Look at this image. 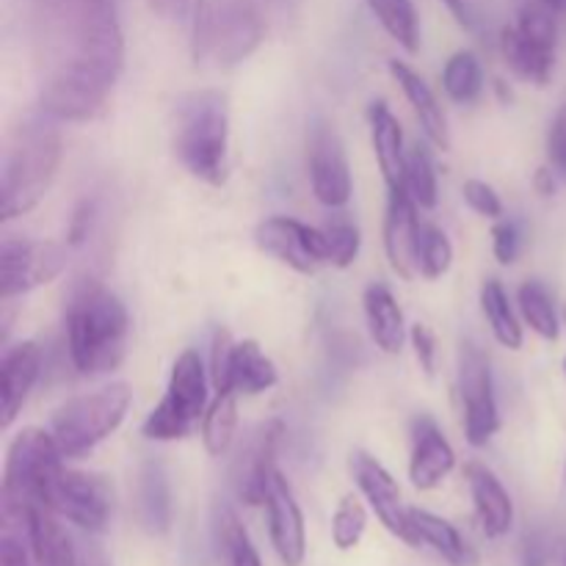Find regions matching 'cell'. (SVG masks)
Returning a JSON list of instances; mask_svg holds the SVG:
<instances>
[{
  "label": "cell",
  "instance_id": "83f0119b",
  "mask_svg": "<svg viewBox=\"0 0 566 566\" xmlns=\"http://www.w3.org/2000/svg\"><path fill=\"white\" fill-rule=\"evenodd\" d=\"M409 525H412L418 547H429V551H434L442 562L451 566H473V551H470L468 542L462 539V534L448 520L437 517V514L426 512V509H409Z\"/></svg>",
  "mask_w": 566,
  "mask_h": 566
},
{
  "label": "cell",
  "instance_id": "4fadbf2b",
  "mask_svg": "<svg viewBox=\"0 0 566 566\" xmlns=\"http://www.w3.org/2000/svg\"><path fill=\"white\" fill-rule=\"evenodd\" d=\"M66 269V247L55 241L31 238H3L0 247V274H3V302L50 285Z\"/></svg>",
  "mask_w": 566,
  "mask_h": 566
},
{
  "label": "cell",
  "instance_id": "ba28073f",
  "mask_svg": "<svg viewBox=\"0 0 566 566\" xmlns=\"http://www.w3.org/2000/svg\"><path fill=\"white\" fill-rule=\"evenodd\" d=\"M558 48V20L556 9L542 0L525 3L520 9L517 25H506L501 31V53L514 75L523 81L547 86L556 70Z\"/></svg>",
  "mask_w": 566,
  "mask_h": 566
},
{
  "label": "cell",
  "instance_id": "1f68e13d",
  "mask_svg": "<svg viewBox=\"0 0 566 566\" xmlns=\"http://www.w3.org/2000/svg\"><path fill=\"white\" fill-rule=\"evenodd\" d=\"M370 11L407 53L420 50V22L412 0H368Z\"/></svg>",
  "mask_w": 566,
  "mask_h": 566
},
{
  "label": "cell",
  "instance_id": "7bdbcfd3",
  "mask_svg": "<svg viewBox=\"0 0 566 566\" xmlns=\"http://www.w3.org/2000/svg\"><path fill=\"white\" fill-rule=\"evenodd\" d=\"M92 221H94V205L92 202L77 205L75 213H72L70 230H66V247H81V243L88 238Z\"/></svg>",
  "mask_w": 566,
  "mask_h": 566
},
{
  "label": "cell",
  "instance_id": "f546056e",
  "mask_svg": "<svg viewBox=\"0 0 566 566\" xmlns=\"http://www.w3.org/2000/svg\"><path fill=\"white\" fill-rule=\"evenodd\" d=\"M238 398L230 390H216L208 412L202 418V442L210 457H224L235 442L238 429Z\"/></svg>",
  "mask_w": 566,
  "mask_h": 566
},
{
  "label": "cell",
  "instance_id": "44dd1931",
  "mask_svg": "<svg viewBox=\"0 0 566 566\" xmlns=\"http://www.w3.org/2000/svg\"><path fill=\"white\" fill-rule=\"evenodd\" d=\"M42 374V348L33 340H22L6 348L3 365H0V415L3 429H9L17 415L25 407L33 385Z\"/></svg>",
  "mask_w": 566,
  "mask_h": 566
},
{
  "label": "cell",
  "instance_id": "ac0fdd59",
  "mask_svg": "<svg viewBox=\"0 0 566 566\" xmlns=\"http://www.w3.org/2000/svg\"><path fill=\"white\" fill-rule=\"evenodd\" d=\"M263 506L269 514L271 545L280 562L285 566H302L307 556V528H304V514L293 495L291 481L280 470L271 475Z\"/></svg>",
  "mask_w": 566,
  "mask_h": 566
},
{
  "label": "cell",
  "instance_id": "c3c4849f",
  "mask_svg": "<svg viewBox=\"0 0 566 566\" xmlns=\"http://www.w3.org/2000/svg\"><path fill=\"white\" fill-rule=\"evenodd\" d=\"M81 566H111V564L99 547H88V551L81 556Z\"/></svg>",
  "mask_w": 566,
  "mask_h": 566
},
{
  "label": "cell",
  "instance_id": "8fae6325",
  "mask_svg": "<svg viewBox=\"0 0 566 566\" xmlns=\"http://www.w3.org/2000/svg\"><path fill=\"white\" fill-rule=\"evenodd\" d=\"M216 390H230L235 396H260L276 387L280 370L263 354L258 340H232L230 332L219 329L213 337V368H210Z\"/></svg>",
  "mask_w": 566,
  "mask_h": 566
},
{
  "label": "cell",
  "instance_id": "9a60e30c",
  "mask_svg": "<svg viewBox=\"0 0 566 566\" xmlns=\"http://www.w3.org/2000/svg\"><path fill=\"white\" fill-rule=\"evenodd\" d=\"M285 437L282 420H265L247 434L232 462V486L247 506H263L271 475L276 473V451Z\"/></svg>",
  "mask_w": 566,
  "mask_h": 566
},
{
  "label": "cell",
  "instance_id": "8992f818",
  "mask_svg": "<svg viewBox=\"0 0 566 566\" xmlns=\"http://www.w3.org/2000/svg\"><path fill=\"white\" fill-rule=\"evenodd\" d=\"M130 403L133 392L125 381H114L103 390L86 392V396L66 401L53 415V426H50L64 459L86 457L99 442L108 440L125 423Z\"/></svg>",
  "mask_w": 566,
  "mask_h": 566
},
{
  "label": "cell",
  "instance_id": "cb8c5ba5",
  "mask_svg": "<svg viewBox=\"0 0 566 566\" xmlns=\"http://www.w3.org/2000/svg\"><path fill=\"white\" fill-rule=\"evenodd\" d=\"M390 75L396 77V83L401 86L403 97L409 99L412 105L415 116H418L420 127H423L426 138H429L434 147L440 149H451V133H448V119H446V111H442L440 99L437 94L431 92L429 83L407 64V61H390Z\"/></svg>",
  "mask_w": 566,
  "mask_h": 566
},
{
  "label": "cell",
  "instance_id": "7402d4cb",
  "mask_svg": "<svg viewBox=\"0 0 566 566\" xmlns=\"http://www.w3.org/2000/svg\"><path fill=\"white\" fill-rule=\"evenodd\" d=\"M14 523H20L25 531L31 558L36 566H81V556L55 512L44 506H31L20 517H14Z\"/></svg>",
  "mask_w": 566,
  "mask_h": 566
},
{
  "label": "cell",
  "instance_id": "816d5d0a",
  "mask_svg": "<svg viewBox=\"0 0 566 566\" xmlns=\"http://www.w3.org/2000/svg\"><path fill=\"white\" fill-rule=\"evenodd\" d=\"M564 376H566V357H564Z\"/></svg>",
  "mask_w": 566,
  "mask_h": 566
},
{
  "label": "cell",
  "instance_id": "d590c367",
  "mask_svg": "<svg viewBox=\"0 0 566 566\" xmlns=\"http://www.w3.org/2000/svg\"><path fill=\"white\" fill-rule=\"evenodd\" d=\"M365 528H368V509L357 495H346L337 503L332 517V542L337 551H354L363 542Z\"/></svg>",
  "mask_w": 566,
  "mask_h": 566
},
{
  "label": "cell",
  "instance_id": "b9f144b4",
  "mask_svg": "<svg viewBox=\"0 0 566 566\" xmlns=\"http://www.w3.org/2000/svg\"><path fill=\"white\" fill-rule=\"evenodd\" d=\"M409 340H412L415 357H418L420 370H423L426 376H434V370H437V337H434V332H431L426 324H415L412 332H409Z\"/></svg>",
  "mask_w": 566,
  "mask_h": 566
},
{
  "label": "cell",
  "instance_id": "5b68a950",
  "mask_svg": "<svg viewBox=\"0 0 566 566\" xmlns=\"http://www.w3.org/2000/svg\"><path fill=\"white\" fill-rule=\"evenodd\" d=\"M64 470V453L55 442L53 431L39 426H25L17 431L6 453L3 473V509L6 520L20 517L25 509H50V495Z\"/></svg>",
  "mask_w": 566,
  "mask_h": 566
},
{
  "label": "cell",
  "instance_id": "2e32d148",
  "mask_svg": "<svg viewBox=\"0 0 566 566\" xmlns=\"http://www.w3.org/2000/svg\"><path fill=\"white\" fill-rule=\"evenodd\" d=\"M348 468H352L354 481H357V490L363 492L365 503L374 509L379 523L385 525L396 539H401L403 545L418 547L412 525H409V509L403 506L401 486L392 479L390 470H387L379 459H374L365 451H354Z\"/></svg>",
  "mask_w": 566,
  "mask_h": 566
},
{
  "label": "cell",
  "instance_id": "f1b7e54d",
  "mask_svg": "<svg viewBox=\"0 0 566 566\" xmlns=\"http://www.w3.org/2000/svg\"><path fill=\"white\" fill-rule=\"evenodd\" d=\"M481 310H484V318L490 324L492 337L501 343L503 348H512L520 352L523 348V324H520L517 313H514L512 302H509L506 287L501 285V280H486L481 287Z\"/></svg>",
  "mask_w": 566,
  "mask_h": 566
},
{
  "label": "cell",
  "instance_id": "bcb514c9",
  "mask_svg": "<svg viewBox=\"0 0 566 566\" xmlns=\"http://www.w3.org/2000/svg\"><path fill=\"white\" fill-rule=\"evenodd\" d=\"M547 564V551L539 539L525 542L523 551V566H545Z\"/></svg>",
  "mask_w": 566,
  "mask_h": 566
},
{
  "label": "cell",
  "instance_id": "836d02e7",
  "mask_svg": "<svg viewBox=\"0 0 566 566\" xmlns=\"http://www.w3.org/2000/svg\"><path fill=\"white\" fill-rule=\"evenodd\" d=\"M403 191L415 199L420 210H431L437 205V169L431 153L423 144H412L407 149V169H403Z\"/></svg>",
  "mask_w": 566,
  "mask_h": 566
},
{
  "label": "cell",
  "instance_id": "8d00e7d4",
  "mask_svg": "<svg viewBox=\"0 0 566 566\" xmlns=\"http://www.w3.org/2000/svg\"><path fill=\"white\" fill-rule=\"evenodd\" d=\"M219 551L224 566H263L247 528L232 512H224L219 520Z\"/></svg>",
  "mask_w": 566,
  "mask_h": 566
},
{
  "label": "cell",
  "instance_id": "9c48e42d",
  "mask_svg": "<svg viewBox=\"0 0 566 566\" xmlns=\"http://www.w3.org/2000/svg\"><path fill=\"white\" fill-rule=\"evenodd\" d=\"M263 42V22L252 6H202L193 20V59H213L219 66L241 64Z\"/></svg>",
  "mask_w": 566,
  "mask_h": 566
},
{
  "label": "cell",
  "instance_id": "603a6c76",
  "mask_svg": "<svg viewBox=\"0 0 566 566\" xmlns=\"http://www.w3.org/2000/svg\"><path fill=\"white\" fill-rule=\"evenodd\" d=\"M464 479H468L470 497H473L475 514H479L486 539L506 536L514 525V503L503 481L481 462H470L464 468Z\"/></svg>",
  "mask_w": 566,
  "mask_h": 566
},
{
  "label": "cell",
  "instance_id": "4316f807",
  "mask_svg": "<svg viewBox=\"0 0 566 566\" xmlns=\"http://www.w3.org/2000/svg\"><path fill=\"white\" fill-rule=\"evenodd\" d=\"M138 523L147 534L164 536L171 528V490L164 464L144 462L138 473Z\"/></svg>",
  "mask_w": 566,
  "mask_h": 566
},
{
  "label": "cell",
  "instance_id": "d6a6232c",
  "mask_svg": "<svg viewBox=\"0 0 566 566\" xmlns=\"http://www.w3.org/2000/svg\"><path fill=\"white\" fill-rule=\"evenodd\" d=\"M442 88L453 103H475L484 88V66H481L479 55L470 50L453 53L442 70Z\"/></svg>",
  "mask_w": 566,
  "mask_h": 566
},
{
  "label": "cell",
  "instance_id": "52a82bcc",
  "mask_svg": "<svg viewBox=\"0 0 566 566\" xmlns=\"http://www.w3.org/2000/svg\"><path fill=\"white\" fill-rule=\"evenodd\" d=\"M208 370L197 352H182L171 365L169 385L158 407L147 415L142 434L155 442L186 440L208 412Z\"/></svg>",
  "mask_w": 566,
  "mask_h": 566
},
{
  "label": "cell",
  "instance_id": "f6af8a7d",
  "mask_svg": "<svg viewBox=\"0 0 566 566\" xmlns=\"http://www.w3.org/2000/svg\"><path fill=\"white\" fill-rule=\"evenodd\" d=\"M149 9L155 11V14H160L164 20H180V17L188 14V9H191V0H147Z\"/></svg>",
  "mask_w": 566,
  "mask_h": 566
},
{
  "label": "cell",
  "instance_id": "484cf974",
  "mask_svg": "<svg viewBox=\"0 0 566 566\" xmlns=\"http://www.w3.org/2000/svg\"><path fill=\"white\" fill-rule=\"evenodd\" d=\"M363 307L370 340L376 343V348H381L385 354H401L403 340H407V324H403V313L390 287L381 285V282L365 287Z\"/></svg>",
  "mask_w": 566,
  "mask_h": 566
},
{
  "label": "cell",
  "instance_id": "74e56055",
  "mask_svg": "<svg viewBox=\"0 0 566 566\" xmlns=\"http://www.w3.org/2000/svg\"><path fill=\"white\" fill-rule=\"evenodd\" d=\"M321 230H324L326 247H329V263L335 269H348V265L357 263L363 235H359V227L354 221L329 219Z\"/></svg>",
  "mask_w": 566,
  "mask_h": 566
},
{
  "label": "cell",
  "instance_id": "3957f363",
  "mask_svg": "<svg viewBox=\"0 0 566 566\" xmlns=\"http://www.w3.org/2000/svg\"><path fill=\"white\" fill-rule=\"evenodd\" d=\"M171 147L186 171L208 186L227 182L230 99L219 88H197L177 99Z\"/></svg>",
  "mask_w": 566,
  "mask_h": 566
},
{
  "label": "cell",
  "instance_id": "30bf717a",
  "mask_svg": "<svg viewBox=\"0 0 566 566\" xmlns=\"http://www.w3.org/2000/svg\"><path fill=\"white\" fill-rule=\"evenodd\" d=\"M459 398H462L464 437L473 448H484L501 429L490 359L473 343H462L459 352Z\"/></svg>",
  "mask_w": 566,
  "mask_h": 566
},
{
  "label": "cell",
  "instance_id": "e575fe53",
  "mask_svg": "<svg viewBox=\"0 0 566 566\" xmlns=\"http://www.w3.org/2000/svg\"><path fill=\"white\" fill-rule=\"evenodd\" d=\"M453 263V243L448 241L446 230H440L431 221L420 224L418 238V269L426 280H440L448 274Z\"/></svg>",
  "mask_w": 566,
  "mask_h": 566
},
{
  "label": "cell",
  "instance_id": "4dcf8cb0",
  "mask_svg": "<svg viewBox=\"0 0 566 566\" xmlns=\"http://www.w3.org/2000/svg\"><path fill=\"white\" fill-rule=\"evenodd\" d=\"M520 315H523L525 324L531 326V332L542 337V340L556 343L562 337V321H558V310L553 304L551 291H547L542 282L528 280L520 285L517 293Z\"/></svg>",
  "mask_w": 566,
  "mask_h": 566
},
{
  "label": "cell",
  "instance_id": "7c38bea8",
  "mask_svg": "<svg viewBox=\"0 0 566 566\" xmlns=\"http://www.w3.org/2000/svg\"><path fill=\"white\" fill-rule=\"evenodd\" d=\"M50 512L86 534H103L114 514V490L103 475L64 468L50 495Z\"/></svg>",
  "mask_w": 566,
  "mask_h": 566
},
{
  "label": "cell",
  "instance_id": "f35d334b",
  "mask_svg": "<svg viewBox=\"0 0 566 566\" xmlns=\"http://www.w3.org/2000/svg\"><path fill=\"white\" fill-rule=\"evenodd\" d=\"M462 193H464V202H468L475 213L484 216V219H501L503 216V202L490 182L468 180L462 186Z\"/></svg>",
  "mask_w": 566,
  "mask_h": 566
},
{
  "label": "cell",
  "instance_id": "f5cc1de1",
  "mask_svg": "<svg viewBox=\"0 0 566 566\" xmlns=\"http://www.w3.org/2000/svg\"><path fill=\"white\" fill-rule=\"evenodd\" d=\"M564 9H566V0H564Z\"/></svg>",
  "mask_w": 566,
  "mask_h": 566
},
{
  "label": "cell",
  "instance_id": "5bb4252c",
  "mask_svg": "<svg viewBox=\"0 0 566 566\" xmlns=\"http://www.w3.org/2000/svg\"><path fill=\"white\" fill-rule=\"evenodd\" d=\"M260 252L280 260L282 265L293 269L296 274H315L321 265L329 263V247L321 227H310L291 216H271L260 221L254 230Z\"/></svg>",
  "mask_w": 566,
  "mask_h": 566
},
{
  "label": "cell",
  "instance_id": "6da1fadb",
  "mask_svg": "<svg viewBox=\"0 0 566 566\" xmlns=\"http://www.w3.org/2000/svg\"><path fill=\"white\" fill-rule=\"evenodd\" d=\"M31 48L44 114L61 122L103 114L125 70L116 0H36Z\"/></svg>",
  "mask_w": 566,
  "mask_h": 566
},
{
  "label": "cell",
  "instance_id": "681fc988",
  "mask_svg": "<svg viewBox=\"0 0 566 566\" xmlns=\"http://www.w3.org/2000/svg\"><path fill=\"white\" fill-rule=\"evenodd\" d=\"M442 3H446L448 9H451L453 14H457L459 22H464V25H468L470 17H468V6H464V0H442Z\"/></svg>",
  "mask_w": 566,
  "mask_h": 566
},
{
  "label": "cell",
  "instance_id": "f907efd6",
  "mask_svg": "<svg viewBox=\"0 0 566 566\" xmlns=\"http://www.w3.org/2000/svg\"><path fill=\"white\" fill-rule=\"evenodd\" d=\"M542 3H547V6H553V9H564V0H542Z\"/></svg>",
  "mask_w": 566,
  "mask_h": 566
},
{
  "label": "cell",
  "instance_id": "d6986e66",
  "mask_svg": "<svg viewBox=\"0 0 566 566\" xmlns=\"http://www.w3.org/2000/svg\"><path fill=\"white\" fill-rule=\"evenodd\" d=\"M412 457H409V481L415 490H437L457 468V451L429 415L412 420Z\"/></svg>",
  "mask_w": 566,
  "mask_h": 566
},
{
  "label": "cell",
  "instance_id": "d4e9b609",
  "mask_svg": "<svg viewBox=\"0 0 566 566\" xmlns=\"http://www.w3.org/2000/svg\"><path fill=\"white\" fill-rule=\"evenodd\" d=\"M370 119V142H374L376 164L387 188L403 186V169H407V149H403V130L398 116L392 114L387 103H374L368 111Z\"/></svg>",
  "mask_w": 566,
  "mask_h": 566
},
{
  "label": "cell",
  "instance_id": "277c9868",
  "mask_svg": "<svg viewBox=\"0 0 566 566\" xmlns=\"http://www.w3.org/2000/svg\"><path fill=\"white\" fill-rule=\"evenodd\" d=\"M61 133L42 119H28L11 130L3 149L0 193H3V221H14L31 213L53 186L59 175Z\"/></svg>",
  "mask_w": 566,
  "mask_h": 566
},
{
  "label": "cell",
  "instance_id": "ffe728a7",
  "mask_svg": "<svg viewBox=\"0 0 566 566\" xmlns=\"http://www.w3.org/2000/svg\"><path fill=\"white\" fill-rule=\"evenodd\" d=\"M418 205L403 188H392L387 199L385 216V252L392 271L401 280H415L418 269V238H420V216Z\"/></svg>",
  "mask_w": 566,
  "mask_h": 566
},
{
  "label": "cell",
  "instance_id": "7dc6e473",
  "mask_svg": "<svg viewBox=\"0 0 566 566\" xmlns=\"http://www.w3.org/2000/svg\"><path fill=\"white\" fill-rule=\"evenodd\" d=\"M556 171L553 169H539L536 171V177H534V186H536V191L542 193V197H553V193H556Z\"/></svg>",
  "mask_w": 566,
  "mask_h": 566
},
{
  "label": "cell",
  "instance_id": "60d3db41",
  "mask_svg": "<svg viewBox=\"0 0 566 566\" xmlns=\"http://www.w3.org/2000/svg\"><path fill=\"white\" fill-rule=\"evenodd\" d=\"M547 158H551V169L556 171L562 180H566V103L556 111L551 122V133H547Z\"/></svg>",
  "mask_w": 566,
  "mask_h": 566
},
{
  "label": "cell",
  "instance_id": "ee69618b",
  "mask_svg": "<svg viewBox=\"0 0 566 566\" xmlns=\"http://www.w3.org/2000/svg\"><path fill=\"white\" fill-rule=\"evenodd\" d=\"M0 566H31L25 556V547L11 534H6L3 542H0Z\"/></svg>",
  "mask_w": 566,
  "mask_h": 566
},
{
  "label": "cell",
  "instance_id": "e0dca14e",
  "mask_svg": "<svg viewBox=\"0 0 566 566\" xmlns=\"http://www.w3.org/2000/svg\"><path fill=\"white\" fill-rule=\"evenodd\" d=\"M310 186L315 199L326 208H343L352 199V169H348L346 147L335 127L315 125L310 133Z\"/></svg>",
  "mask_w": 566,
  "mask_h": 566
},
{
  "label": "cell",
  "instance_id": "ab89813d",
  "mask_svg": "<svg viewBox=\"0 0 566 566\" xmlns=\"http://www.w3.org/2000/svg\"><path fill=\"white\" fill-rule=\"evenodd\" d=\"M492 252H495L497 263L512 265L517 263L520 252H523V232L514 221H501L492 230Z\"/></svg>",
  "mask_w": 566,
  "mask_h": 566
},
{
  "label": "cell",
  "instance_id": "7a4b0ae2",
  "mask_svg": "<svg viewBox=\"0 0 566 566\" xmlns=\"http://www.w3.org/2000/svg\"><path fill=\"white\" fill-rule=\"evenodd\" d=\"M130 315L122 298L99 282H86L66 307V352L81 376H103L119 368L127 354Z\"/></svg>",
  "mask_w": 566,
  "mask_h": 566
}]
</instances>
